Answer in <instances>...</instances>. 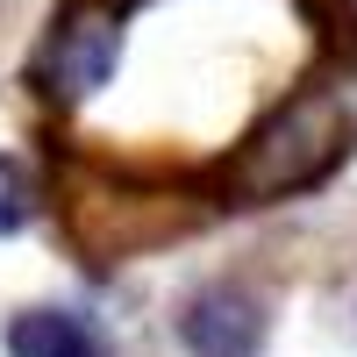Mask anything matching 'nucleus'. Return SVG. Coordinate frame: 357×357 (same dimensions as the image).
<instances>
[{"label": "nucleus", "mask_w": 357, "mask_h": 357, "mask_svg": "<svg viewBox=\"0 0 357 357\" xmlns=\"http://www.w3.org/2000/svg\"><path fill=\"white\" fill-rule=\"evenodd\" d=\"M178 343H186V357H257L264 307L243 286H200L178 314Z\"/></svg>", "instance_id": "nucleus-3"}, {"label": "nucleus", "mask_w": 357, "mask_h": 357, "mask_svg": "<svg viewBox=\"0 0 357 357\" xmlns=\"http://www.w3.org/2000/svg\"><path fill=\"white\" fill-rule=\"evenodd\" d=\"M29 215H36V172L22 158H0V236L29 229Z\"/></svg>", "instance_id": "nucleus-5"}, {"label": "nucleus", "mask_w": 357, "mask_h": 357, "mask_svg": "<svg viewBox=\"0 0 357 357\" xmlns=\"http://www.w3.org/2000/svg\"><path fill=\"white\" fill-rule=\"evenodd\" d=\"M343 151V114L329 93H307V100H286L272 122H264L229 165V193L236 200H279V193H301L314 186L321 172L336 165Z\"/></svg>", "instance_id": "nucleus-1"}, {"label": "nucleus", "mask_w": 357, "mask_h": 357, "mask_svg": "<svg viewBox=\"0 0 357 357\" xmlns=\"http://www.w3.org/2000/svg\"><path fill=\"white\" fill-rule=\"evenodd\" d=\"M114 65H122V15H114V0H65L57 22L43 29L29 72H36L43 100L79 107L114 79Z\"/></svg>", "instance_id": "nucleus-2"}, {"label": "nucleus", "mask_w": 357, "mask_h": 357, "mask_svg": "<svg viewBox=\"0 0 357 357\" xmlns=\"http://www.w3.org/2000/svg\"><path fill=\"white\" fill-rule=\"evenodd\" d=\"M8 357H114L107 329L86 314H65V307H29L15 314L8 329Z\"/></svg>", "instance_id": "nucleus-4"}]
</instances>
